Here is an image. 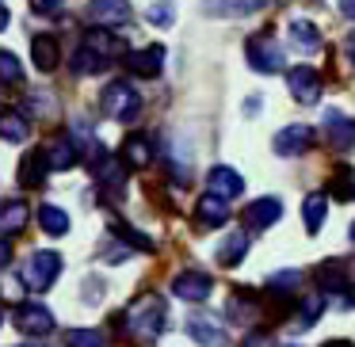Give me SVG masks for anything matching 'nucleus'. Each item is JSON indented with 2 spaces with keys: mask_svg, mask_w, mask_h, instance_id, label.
Wrapping results in <instances>:
<instances>
[{
  "mask_svg": "<svg viewBox=\"0 0 355 347\" xmlns=\"http://www.w3.org/2000/svg\"><path fill=\"white\" fill-rule=\"evenodd\" d=\"M119 324L126 328V336L134 339H157L161 328L168 324V313H164V301L157 294H141L126 305V313L119 317Z\"/></svg>",
  "mask_w": 355,
  "mask_h": 347,
  "instance_id": "obj_1",
  "label": "nucleus"
},
{
  "mask_svg": "<svg viewBox=\"0 0 355 347\" xmlns=\"http://www.w3.org/2000/svg\"><path fill=\"white\" fill-rule=\"evenodd\" d=\"M100 107H103V115L115 118V123H134L138 111H141V96L134 92V84H126V80H111L100 96Z\"/></svg>",
  "mask_w": 355,
  "mask_h": 347,
  "instance_id": "obj_2",
  "label": "nucleus"
},
{
  "mask_svg": "<svg viewBox=\"0 0 355 347\" xmlns=\"http://www.w3.org/2000/svg\"><path fill=\"white\" fill-rule=\"evenodd\" d=\"M62 275V256L50 252V248H39V252L27 256L24 263V286L27 290H50Z\"/></svg>",
  "mask_w": 355,
  "mask_h": 347,
  "instance_id": "obj_3",
  "label": "nucleus"
},
{
  "mask_svg": "<svg viewBox=\"0 0 355 347\" xmlns=\"http://www.w3.org/2000/svg\"><path fill=\"white\" fill-rule=\"evenodd\" d=\"M245 57L256 73H283L286 69V50L271 35H252L245 46Z\"/></svg>",
  "mask_w": 355,
  "mask_h": 347,
  "instance_id": "obj_4",
  "label": "nucleus"
},
{
  "mask_svg": "<svg viewBox=\"0 0 355 347\" xmlns=\"http://www.w3.org/2000/svg\"><path fill=\"white\" fill-rule=\"evenodd\" d=\"M187 332H191V339H195V344H202V347H225V344H230L225 324L218 321L214 313H207V309H195V313L187 317Z\"/></svg>",
  "mask_w": 355,
  "mask_h": 347,
  "instance_id": "obj_5",
  "label": "nucleus"
},
{
  "mask_svg": "<svg viewBox=\"0 0 355 347\" xmlns=\"http://www.w3.org/2000/svg\"><path fill=\"white\" fill-rule=\"evenodd\" d=\"M286 88H291L294 103H302V107H317V100H321V77L309 65L286 69Z\"/></svg>",
  "mask_w": 355,
  "mask_h": 347,
  "instance_id": "obj_6",
  "label": "nucleus"
},
{
  "mask_svg": "<svg viewBox=\"0 0 355 347\" xmlns=\"http://www.w3.org/2000/svg\"><path fill=\"white\" fill-rule=\"evenodd\" d=\"M309 145H313V126H306V123H291L271 138V149L279 157H302Z\"/></svg>",
  "mask_w": 355,
  "mask_h": 347,
  "instance_id": "obj_7",
  "label": "nucleus"
},
{
  "mask_svg": "<svg viewBox=\"0 0 355 347\" xmlns=\"http://www.w3.org/2000/svg\"><path fill=\"white\" fill-rule=\"evenodd\" d=\"M85 16L96 27H123L130 19V0H88Z\"/></svg>",
  "mask_w": 355,
  "mask_h": 347,
  "instance_id": "obj_8",
  "label": "nucleus"
},
{
  "mask_svg": "<svg viewBox=\"0 0 355 347\" xmlns=\"http://www.w3.org/2000/svg\"><path fill=\"white\" fill-rule=\"evenodd\" d=\"M16 328L24 332V336H46V332L54 328V313H50L46 305H39V301H24V305L16 309Z\"/></svg>",
  "mask_w": 355,
  "mask_h": 347,
  "instance_id": "obj_9",
  "label": "nucleus"
},
{
  "mask_svg": "<svg viewBox=\"0 0 355 347\" xmlns=\"http://www.w3.org/2000/svg\"><path fill=\"white\" fill-rule=\"evenodd\" d=\"M210 290H214V283H210V275H202V271H184V275L172 278V294L184 298V301H191V305L207 301Z\"/></svg>",
  "mask_w": 355,
  "mask_h": 347,
  "instance_id": "obj_10",
  "label": "nucleus"
},
{
  "mask_svg": "<svg viewBox=\"0 0 355 347\" xmlns=\"http://www.w3.org/2000/svg\"><path fill=\"white\" fill-rule=\"evenodd\" d=\"M324 138H329V145L336 149V153L355 149V118L340 115V111H329V115H324Z\"/></svg>",
  "mask_w": 355,
  "mask_h": 347,
  "instance_id": "obj_11",
  "label": "nucleus"
},
{
  "mask_svg": "<svg viewBox=\"0 0 355 347\" xmlns=\"http://www.w3.org/2000/svg\"><path fill=\"white\" fill-rule=\"evenodd\" d=\"M283 217V202L279 199H256V202H248V210H245V225L248 229H256V233H263V229H271V225Z\"/></svg>",
  "mask_w": 355,
  "mask_h": 347,
  "instance_id": "obj_12",
  "label": "nucleus"
},
{
  "mask_svg": "<svg viewBox=\"0 0 355 347\" xmlns=\"http://www.w3.org/2000/svg\"><path fill=\"white\" fill-rule=\"evenodd\" d=\"M46 172H50V161L42 149H31V153L19 161V187H27V191H39L42 184H46Z\"/></svg>",
  "mask_w": 355,
  "mask_h": 347,
  "instance_id": "obj_13",
  "label": "nucleus"
},
{
  "mask_svg": "<svg viewBox=\"0 0 355 347\" xmlns=\"http://www.w3.org/2000/svg\"><path fill=\"white\" fill-rule=\"evenodd\" d=\"M126 65H130V73H138V77H146V80L161 77V69H164V46L134 50V54H126Z\"/></svg>",
  "mask_w": 355,
  "mask_h": 347,
  "instance_id": "obj_14",
  "label": "nucleus"
},
{
  "mask_svg": "<svg viewBox=\"0 0 355 347\" xmlns=\"http://www.w3.org/2000/svg\"><path fill=\"white\" fill-rule=\"evenodd\" d=\"M195 217H199V225H207V229L225 225L230 222V199H222V195H202V199L195 202Z\"/></svg>",
  "mask_w": 355,
  "mask_h": 347,
  "instance_id": "obj_15",
  "label": "nucleus"
},
{
  "mask_svg": "<svg viewBox=\"0 0 355 347\" xmlns=\"http://www.w3.org/2000/svg\"><path fill=\"white\" fill-rule=\"evenodd\" d=\"M85 46L92 50L100 62H115V57L126 54V50H123V39H115L107 27H96V31H88V35H85Z\"/></svg>",
  "mask_w": 355,
  "mask_h": 347,
  "instance_id": "obj_16",
  "label": "nucleus"
},
{
  "mask_svg": "<svg viewBox=\"0 0 355 347\" xmlns=\"http://www.w3.org/2000/svg\"><path fill=\"white\" fill-rule=\"evenodd\" d=\"M207 184H210V195H222V199H237V195L245 191V179H241L237 172L230 168V164H218V168H210Z\"/></svg>",
  "mask_w": 355,
  "mask_h": 347,
  "instance_id": "obj_17",
  "label": "nucleus"
},
{
  "mask_svg": "<svg viewBox=\"0 0 355 347\" xmlns=\"http://www.w3.org/2000/svg\"><path fill=\"white\" fill-rule=\"evenodd\" d=\"M263 0H202V12L214 19H241V16H252Z\"/></svg>",
  "mask_w": 355,
  "mask_h": 347,
  "instance_id": "obj_18",
  "label": "nucleus"
},
{
  "mask_svg": "<svg viewBox=\"0 0 355 347\" xmlns=\"http://www.w3.org/2000/svg\"><path fill=\"white\" fill-rule=\"evenodd\" d=\"M42 153H46V161H50L54 172H65V168H73V164L80 161V149L73 145V138H54Z\"/></svg>",
  "mask_w": 355,
  "mask_h": 347,
  "instance_id": "obj_19",
  "label": "nucleus"
},
{
  "mask_svg": "<svg viewBox=\"0 0 355 347\" xmlns=\"http://www.w3.org/2000/svg\"><path fill=\"white\" fill-rule=\"evenodd\" d=\"M123 161L130 164V168H149V164H153V141H149L146 134H130V138L123 141Z\"/></svg>",
  "mask_w": 355,
  "mask_h": 347,
  "instance_id": "obj_20",
  "label": "nucleus"
},
{
  "mask_svg": "<svg viewBox=\"0 0 355 347\" xmlns=\"http://www.w3.org/2000/svg\"><path fill=\"white\" fill-rule=\"evenodd\" d=\"M31 138V123H27L24 111H0V141H12V145H19V141Z\"/></svg>",
  "mask_w": 355,
  "mask_h": 347,
  "instance_id": "obj_21",
  "label": "nucleus"
},
{
  "mask_svg": "<svg viewBox=\"0 0 355 347\" xmlns=\"http://www.w3.org/2000/svg\"><path fill=\"white\" fill-rule=\"evenodd\" d=\"M245 256H248V233H245V229L225 233V240L218 244V263H225V267H237Z\"/></svg>",
  "mask_w": 355,
  "mask_h": 347,
  "instance_id": "obj_22",
  "label": "nucleus"
},
{
  "mask_svg": "<svg viewBox=\"0 0 355 347\" xmlns=\"http://www.w3.org/2000/svg\"><path fill=\"white\" fill-rule=\"evenodd\" d=\"M96 179H100V187H107L111 195H123V184H126V168L115 161V157L103 153L100 164H96Z\"/></svg>",
  "mask_w": 355,
  "mask_h": 347,
  "instance_id": "obj_23",
  "label": "nucleus"
},
{
  "mask_svg": "<svg viewBox=\"0 0 355 347\" xmlns=\"http://www.w3.org/2000/svg\"><path fill=\"white\" fill-rule=\"evenodd\" d=\"M31 57H35V65H39L42 73H54V69H58V62H62L54 35H39V39L31 42Z\"/></svg>",
  "mask_w": 355,
  "mask_h": 347,
  "instance_id": "obj_24",
  "label": "nucleus"
},
{
  "mask_svg": "<svg viewBox=\"0 0 355 347\" xmlns=\"http://www.w3.org/2000/svg\"><path fill=\"white\" fill-rule=\"evenodd\" d=\"M324 217H329V199L324 195H306V202H302V222H306V233H321Z\"/></svg>",
  "mask_w": 355,
  "mask_h": 347,
  "instance_id": "obj_25",
  "label": "nucleus"
},
{
  "mask_svg": "<svg viewBox=\"0 0 355 347\" xmlns=\"http://www.w3.org/2000/svg\"><path fill=\"white\" fill-rule=\"evenodd\" d=\"M27 214H31V210H27V202H4V206H0V237H8V233H19L27 225Z\"/></svg>",
  "mask_w": 355,
  "mask_h": 347,
  "instance_id": "obj_26",
  "label": "nucleus"
},
{
  "mask_svg": "<svg viewBox=\"0 0 355 347\" xmlns=\"http://www.w3.org/2000/svg\"><path fill=\"white\" fill-rule=\"evenodd\" d=\"M291 42L298 50H306V54H317V50H321V31H317V24L294 19V24H291Z\"/></svg>",
  "mask_w": 355,
  "mask_h": 347,
  "instance_id": "obj_27",
  "label": "nucleus"
},
{
  "mask_svg": "<svg viewBox=\"0 0 355 347\" xmlns=\"http://www.w3.org/2000/svg\"><path fill=\"white\" fill-rule=\"evenodd\" d=\"M39 225H42V233H50V237H65L69 233V214H65L62 206H39Z\"/></svg>",
  "mask_w": 355,
  "mask_h": 347,
  "instance_id": "obj_28",
  "label": "nucleus"
},
{
  "mask_svg": "<svg viewBox=\"0 0 355 347\" xmlns=\"http://www.w3.org/2000/svg\"><path fill=\"white\" fill-rule=\"evenodd\" d=\"M317 283H321L324 290H332V294L344 290V286H347V267L340 260H324L321 267H317Z\"/></svg>",
  "mask_w": 355,
  "mask_h": 347,
  "instance_id": "obj_29",
  "label": "nucleus"
},
{
  "mask_svg": "<svg viewBox=\"0 0 355 347\" xmlns=\"http://www.w3.org/2000/svg\"><path fill=\"white\" fill-rule=\"evenodd\" d=\"M24 84V65L12 50H0V88H19Z\"/></svg>",
  "mask_w": 355,
  "mask_h": 347,
  "instance_id": "obj_30",
  "label": "nucleus"
},
{
  "mask_svg": "<svg viewBox=\"0 0 355 347\" xmlns=\"http://www.w3.org/2000/svg\"><path fill=\"white\" fill-rule=\"evenodd\" d=\"M329 191L336 195L340 202H355V168H336L332 172Z\"/></svg>",
  "mask_w": 355,
  "mask_h": 347,
  "instance_id": "obj_31",
  "label": "nucleus"
},
{
  "mask_svg": "<svg viewBox=\"0 0 355 347\" xmlns=\"http://www.w3.org/2000/svg\"><path fill=\"white\" fill-rule=\"evenodd\" d=\"M146 19L153 27H172L176 24V4H172V0H157V4H149Z\"/></svg>",
  "mask_w": 355,
  "mask_h": 347,
  "instance_id": "obj_32",
  "label": "nucleus"
},
{
  "mask_svg": "<svg viewBox=\"0 0 355 347\" xmlns=\"http://www.w3.org/2000/svg\"><path fill=\"white\" fill-rule=\"evenodd\" d=\"M302 286V271H275V275L268 278V290H275V294H294Z\"/></svg>",
  "mask_w": 355,
  "mask_h": 347,
  "instance_id": "obj_33",
  "label": "nucleus"
},
{
  "mask_svg": "<svg viewBox=\"0 0 355 347\" xmlns=\"http://www.w3.org/2000/svg\"><path fill=\"white\" fill-rule=\"evenodd\" d=\"M111 229H115V237H123V240H126V248H138V252H153V240H149L146 233L130 229V225H123V222H115Z\"/></svg>",
  "mask_w": 355,
  "mask_h": 347,
  "instance_id": "obj_34",
  "label": "nucleus"
},
{
  "mask_svg": "<svg viewBox=\"0 0 355 347\" xmlns=\"http://www.w3.org/2000/svg\"><path fill=\"white\" fill-rule=\"evenodd\" d=\"M65 344L69 347H107V339H103V332H96V328H73L69 336H65Z\"/></svg>",
  "mask_w": 355,
  "mask_h": 347,
  "instance_id": "obj_35",
  "label": "nucleus"
},
{
  "mask_svg": "<svg viewBox=\"0 0 355 347\" xmlns=\"http://www.w3.org/2000/svg\"><path fill=\"white\" fill-rule=\"evenodd\" d=\"M321 313H324V301H321V298H309V301H302L298 324H302V328H309V324H317V321H321Z\"/></svg>",
  "mask_w": 355,
  "mask_h": 347,
  "instance_id": "obj_36",
  "label": "nucleus"
},
{
  "mask_svg": "<svg viewBox=\"0 0 355 347\" xmlns=\"http://www.w3.org/2000/svg\"><path fill=\"white\" fill-rule=\"evenodd\" d=\"M31 107L39 111V115H46V118L58 115V103H54V96H50V92H31Z\"/></svg>",
  "mask_w": 355,
  "mask_h": 347,
  "instance_id": "obj_37",
  "label": "nucleus"
},
{
  "mask_svg": "<svg viewBox=\"0 0 355 347\" xmlns=\"http://www.w3.org/2000/svg\"><path fill=\"white\" fill-rule=\"evenodd\" d=\"M62 4H65V0H31V8L42 12V16H58V12H62Z\"/></svg>",
  "mask_w": 355,
  "mask_h": 347,
  "instance_id": "obj_38",
  "label": "nucleus"
},
{
  "mask_svg": "<svg viewBox=\"0 0 355 347\" xmlns=\"http://www.w3.org/2000/svg\"><path fill=\"white\" fill-rule=\"evenodd\" d=\"M241 347H275V344H271V336H263V332H252V336H245Z\"/></svg>",
  "mask_w": 355,
  "mask_h": 347,
  "instance_id": "obj_39",
  "label": "nucleus"
},
{
  "mask_svg": "<svg viewBox=\"0 0 355 347\" xmlns=\"http://www.w3.org/2000/svg\"><path fill=\"white\" fill-rule=\"evenodd\" d=\"M8 263H12V244L0 237V267H8Z\"/></svg>",
  "mask_w": 355,
  "mask_h": 347,
  "instance_id": "obj_40",
  "label": "nucleus"
},
{
  "mask_svg": "<svg viewBox=\"0 0 355 347\" xmlns=\"http://www.w3.org/2000/svg\"><path fill=\"white\" fill-rule=\"evenodd\" d=\"M344 54H347V62L355 65V35H347V42H344Z\"/></svg>",
  "mask_w": 355,
  "mask_h": 347,
  "instance_id": "obj_41",
  "label": "nucleus"
},
{
  "mask_svg": "<svg viewBox=\"0 0 355 347\" xmlns=\"http://www.w3.org/2000/svg\"><path fill=\"white\" fill-rule=\"evenodd\" d=\"M340 12H344L347 19H355V0H340Z\"/></svg>",
  "mask_w": 355,
  "mask_h": 347,
  "instance_id": "obj_42",
  "label": "nucleus"
},
{
  "mask_svg": "<svg viewBox=\"0 0 355 347\" xmlns=\"http://www.w3.org/2000/svg\"><path fill=\"white\" fill-rule=\"evenodd\" d=\"M324 347H355V344H352V339H329Z\"/></svg>",
  "mask_w": 355,
  "mask_h": 347,
  "instance_id": "obj_43",
  "label": "nucleus"
},
{
  "mask_svg": "<svg viewBox=\"0 0 355 347\" xmlns=\"http://www.w3.org/2000/svg\"><path fill=\"white\" fill-rule=\"evenodd\" d=\"M4 27H8V8L0 4V31H4Z\"/></svg>",
  "mask_w": 355,
  "mask_h": 347,
  "instance_id": "obj_44",
  "label": "nucleus"
},
{
  "mask_svg": "<svg viewBox=\"0 0 355 347\" xmlns=\"http://www.w3.org/2000/svg\"><path fill=\"white\" fill-rule=\"evenodd\" d=\"M24 347H46V344H24Z\"/></svg>",
  "mask_w": 355,
  "mask_h": 347,
  "instance_id": "obj_45",
  "label": "nucleus"
},
{
  "mask_svg": "<svg viewBox=\"0 0 355 347\" xmlns=\"http://www.w3.org/2000/svg\"><path fill=\"white\" fill-rule=\"evenodd\" d=\"M352 240H355V222H352Z\"/></svg>",
  "mask_w": 355,
  "mask_h": 347,
  "instance_id": "obj_46",
  "label": "nucleus"
},
{
  "mask_svg": "<svg viewBox=\"0 0 355 347\" xmlns=\"http://www.w3.org/2000/svg\"><path fill=\"white\" fill-rule=\"evenodd\" d=\"M286 347H298V344H286Z\"/></svg>",
  "mask_w": 355,
  "mask_h": 347,
  "instance_id": "obj_47",
  "label": "nucleus"
}]
</instances>
